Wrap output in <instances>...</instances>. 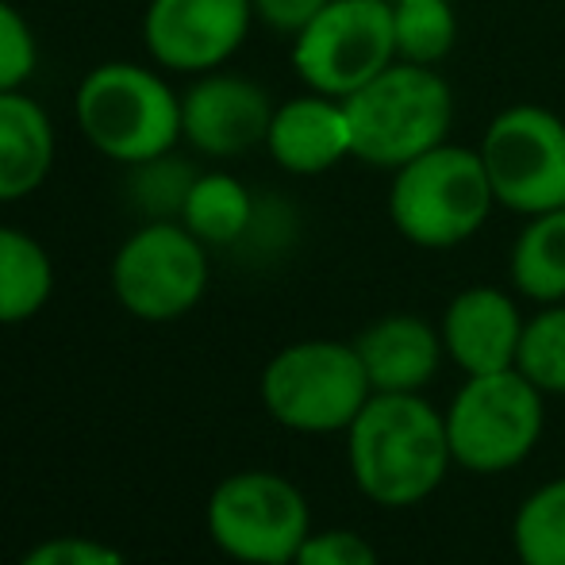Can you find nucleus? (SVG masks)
<instances>
[{"label": "nucleus", "mask_w": 565, "mask_h": 565, "mask_svg": "<svg viewBox=\"0 0 565 565\" xmlns=\"http://www.w3.org/2000/svg\"><path fill=\"white\" fill-rule=\"evenodd\" d=\"M201 173L189 162H178V158L162 154L150 158V162H139L131 173V201L135 209H142L154 220H173L181 216L189 201V189Z\"/></svg>", "instance_id": "23"}, {"label": "nucleus", "mask_w": 565, "mask_h": 565, "mask_svg": "<svg viewBox=\"0 0 565 565\" xmlns=\"http://www.w3.org/2000/svg\"><path fill=\"white\" fill-rule=\"evenodd\" d=\"M373 396L354 342L308 339L277 350L262 370V404L281 427L300 435L347 431Z\"/></svg>", "instance_id": "4"}, {"label": "nucleus", "mask_w": 565, "mask_h": 565, "mask_svg": "<svg viewBox=\"0 0 565 565\" xmlns=\"http://www.w3.org/2000/svg\"><path fill=\"white\" fill-rule=\"evenodd\" d=\"M512 285L535 305L565 300V209L531 216L512 246Z\"/></svg>", "instance_id": "17"}, {"label": "nucleus", "mask_w": 565, "mask_h": 565, "mask_svg": "<svg viewBox=\"0 0 565 565\" xmlns=\"http://www.w3.org/2000/svg\"><path fill=\"white\" fill-rule=\"evenodd\" d=\"M119 305L150 323H166L196 308L209 289V254L185 224L154 220L139 227L113 262Z\"/></svg>", "instance_id": "10"}, {"label": "nucleus", "mask_w": 565, "mask_h": 565, "mask_svg": "<svg viewBox=\"0 0 565 565\" xmlns=\"http://www.w3.org/2000/svg\"><path fill=\"white\" fill-rule=\"evenodd\" d=\"M350 477L381 508L427 500L454 466L447 416L419 393H373L347 427Z\"/></svg>", "instance_id": "1"}, {"label": "nucleus", "mask_w": 565, "mask_h": 565, "mask_svg": "<svg viewBox=\"0 0 565 565\" xmlns=\"http://www.w3.org/2000/svg\"><path fill=\"white\" fill-rule=\"evenodd\" d=\"M209 535L227 558L243 565H292L312 535L308 500L289 477L243 469L209 497Z\"/></svg>", "instance_id": "7"}, {"label": "nucleus", "mask_w": 565, "mask_h": 565, "mask_svg": "<svg viewBox=\"0 0 565 565\" xmlns=\"http://www.w3.org/2000/svg\"><path fill=\"white\" fill-rule=\"evenodd\" d=\"M354 347L370 373L373 393H419L424 385H431L439 362L447 358L439 328L408 312L370 323Z\"/></svg>", "instance_id": "15"}, {"label": "nucleus", "mask_w": 565, "mask_h": 565, "mask_svg": "<svg viewBox=\"0 0 565 565\" xmlns=\"http://www.w3.org/2000/svg\"><path fill=\"white\" fill-rule=\"evenodd\" d=\"M266 147L281 170L300 173V178L328 173L342 158H354L347 108L339 97H323V93L285 100L281 108H274Z\"/></svg>", "instance_id": "14"}, {"label": "nucleus", "mask_w": 565, "mask_h": 565, "mask_svg": "<svg viewBox=\"0 0 565 565\" xmlns=\"http://www.w3.org/2000/svg\"><path fill=\"white\" fill-rule=\"evenodd\" d=\"M523 323L527 320L508 292H500L497 285H469L447 305L439 335L450 362L466 377H477V373L515 370Z\"/></svg>", "instance_id": "13"}, {"label": "nucleus", "mask_w": 565, "mask_h": 565, "mask_svg": "<svg viewBox=\"0 0 565 565\" xmlns=\"http://www.w3.org/2000/svg\"><path fill=\"white\" fill-rule=\"evenodd\" d=\"M269 119V93L235 74H209L181 100V131L201 154L212 158H235L266 142Z\"/></svg>", "instance_id": "12"}, {"label": "nucleus", "mask_w": 565, "mask_h": 565, "mask_svg": "<svg viewBox=\"0 0 565 565\" xmlns=\"http://www.w3.org/2000/svg\"><path fill=\"white\" fill-rule=\"evenodd\" d=\"M254 196L231 173H201L189 189V201L181 209L185 227L204 246H235L243 243L246 227L254 220Z\"/></svg>", "instance_id": "19"}, {"label": "nucleus", "mask_w": 565, "mask_h": 565, "mask_svg": "<svg viewBox=\"0 0 565 565\" xmlns=\"http://www.w3.org/2000/svg\"><path fill=\"white\" fill-rule=\"evenodd\" d=\"M393 62V0H331L292 35V66L300 82L323 97H350Z\"/></svg>", "instance_id": "8"}, {"label": "nucleus", "mask_w": 565, "mask_h": 565, "mask_svg": "<svg viewBox=\"0 0 565 565\" xmlns=\"http://www.w3.org/2000/svg\"><path fill=\"white\" fill-rule=\"evenodd\" d=\"M250 4L262 23H269V28L281 31V35H297V31H305L331 0H250Z\"/></svg>", "instance_id": "27"}, {"label": "nucleus", "mask_w": 565, "mask_h": 565, "mask_svg": "<svg viewBox=\"0 0 565 565\" xmlns=\"http://www.w3.org/2000/svg\"><path fill=\"white\" fill-rule=\"evenodd\" d=\"M54 162V127L20 89L0 93V201L35 193Z\"/></svg>", "instance_id": "16"}, {"label": "nucleus", "mask_w": 565, "mask_h": 565, "mask_svg": "<svg viewBox=\"0 0 565 565\" xmlns=\"http://www.w3.org/2000/svg\"><path fill=\"white\" fill-rule=\"evenodd\" d=\"M520 370L477 373L454 393L447 416V439L454 466L469 473H508L543 439L546 404Z\"/></svg>", "instance_id": "6"}, {"label": "nucleus", "mask_w": 565, "mask_h": 565, "mask_svg": "<svg viewBox=\"0 0 565 565\" xmlns=\"http://www.w3.org/2000/svg\"><path fill=\"white\" fill-rule=\"evenodd\" d=\"M54 266L31 235L0 227V323H23L51 300Z\"/></svg>", "instance_id": "18"}, {"label": "nucleus", "mask_w": 565, "mask_h": 565, "mask_svg": "<svg viewBox=\"0 0 565 565\" xmlns=\"http://www.w3.org/2000/svg\"><path fill=\"white\" fill-rule=\"evenodd\" d=\"M20 565H127L124 554H116L113 546L97 543V539H46L35 551L23 554Z\"/></svg>", "instance_id": "26"}, {"label": "nucleus", "mask_w": 565, "mask_h": 565, "mask_svg": "<svg viewBox=\"0 0 565 565\" xmlns=\"http://www.w3.org/2000/svg\"><path fill=\"white\" fill-rule=\"evenodd\" d=\"M254 20L250 0H154L147 8V46L162 66L209 74L243 46Z\"/></svg>", "instance_id": "11"}, {"label": "nucleus", "mask_w": 565, "mask_h": 565, "mask_svg": "<svg viewBox=\"0 0 565 565\" xmlns=\"http://www.w3.org/2000/svg\"><path fill=\"white\" fill-rule=\"evenodd\" d=\"M35 74V35L12 4L0 0V93L20 89Z\"/></svg>", "instance_id": "24"}, {"label": "nucleus", "mask_w": 565, "mask_h": 565, "mask_svg": "<svg viewBox=\"0 0 565 565\" xmlns=\"http://www.w3.org/2000/svg\"><path fill=\"white\" fill-rule=\"evenodd\" d=\"M292 565H381V558L370 546V539H362L358 531L331 527V531H312L305 539V546L297 551V562Z\"/></svg>", "instance_id": "25"}, {"label": "nucleus", "mask_w": 565, "mask_h": 565, "mask_svg": "<svg viewBox=\"0 0 565 565\" xmlns=\"http://www.w3.org/2000/svg\"><path fill=\"white\" fill-rule=\"evenodd\" d=\"M497 209L481 150L443 147L393 170L388 220L408 243L424 250H450L473 238Z\"/></svg>", "instance_id": "3"}, {"label": "nucleus", "mask_w": 565, "mask_h": 565, "mask_svg": "<svg viewBox=\"0 0 565 565\" xmlns=\"http://www.w3.org/2000/svg\"><path fill=\"white\" fill-rule=\"evenodd\" d=\"M481 162L497 204L520 216L565 209V119L539 105L504 108L481 139Z\"/></svg>", "instance_id": "9"}, {"label": "nucleus", "mask_w": 565, "mask_h": 565, "mask_svg": "<svg viewBox=\"0 0 565 565\" xmlns=\"http://www.w3.org/2000/svg\"><path fill=\"white\" fill-rule=\"evenodd\" d=\"M350 150L358 162L401 170L412 158L443 147L454 124V97L435 66L393 62L370 85L342 97Z\"/></svg>", "instance_id": "2"}, {"label": "nucleus", "mask_w": 565, "mask_h": 565, "mask_svg": "<svg viewBox=\"0 0 565 565\" xmlns=\"http://www.w3.org/2000/svg\"><path fill=\"white\" fill-rule=\"evenodd\" d=\"M515 370L546 396H565V300L543 305V312L523 323Z\"/></svg>", "instance_id": "22"}, {"label": "nucleus", "mask_w": 565, "mask_h": 565, "mask_svg": "<svg viewBox=\"0 0 565 565\" xmlns=\"http://www.w3.org/2000/svg\"><path fill=\"white\" fill-rule=\"evenodd\" d=\"M512 546L523 565H565V477L523 500L512 520Z\"/></svg>", "instance_id": "20"}, {"label": "nucleus", "mask_w": 565, "mask_h": 565, "mask_svg": "<svg viewBox=\"0 0 565 565\" xmlns=\"http://www.w3.org/2000/svg\"><path fill=\"white\" fill-rule=\"evenodd\" d=\"M393 35L396 62L439 66L454 51L458 15L450 0H393Z\"/></svg>", "instance_id": "21"}, {"label": "nucleus", "mask_w": 565, "mask_h": 565, "mask_svg": "<svg viewBox=\"0 0 565 565\" xmlns=\"http://www.w3.org/2000/svg\"><path fill=\"white\" fill-rule=\"evenodd\" d=\"M77 124L100 154L139 166L162 158L181 139V100L150 70L105 62L77 89Z\"/></svg>", "instance_id": "5"}]
</instances>
